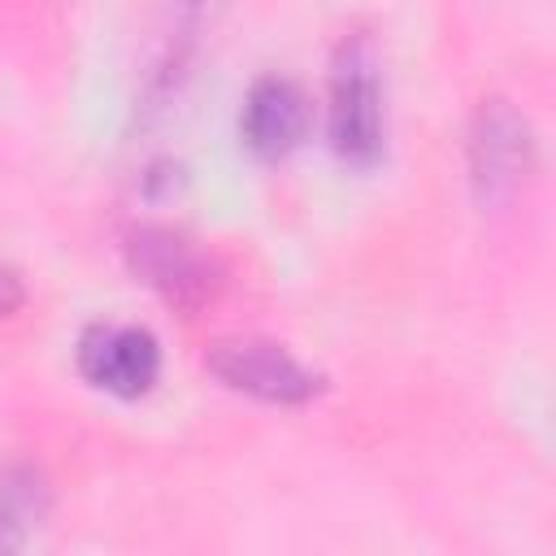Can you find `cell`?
Here are the masks:
<instances>
[{
	"mask_svg": "<svg viewBox=\"0 0 556 556\" xmlns=\"http://www.w3.org/2000/svg\"><path fill=\"white\" fill-rule=\"evenodd\" d=\"M330 148L339 161L369 169L378 165L387 148V109H382V74L378 52L365 35H352L339 43L330 61Z\"/></svg>",
	"mask_w": 556,
	"mask_h": 556,
	"instance_id": "obj_1",
	"label": "cell"
},
{
	"mask_svg": "<svg viewBox=\"0 0 556 556\" xmlns=\"http://www.w3.org/2000/svg\"><path fill=\"white\" fill-rule=\"evenodd\" d=\"M122 252H126L130 274L182 313L204 308L226 282L222 261L195 235H187L178 226H165V222L130 226L126 239H122Z\"/></svg>",
	"mask_w": 556,
	"mask_h": 556,
	"instance_id": "obj_2",
	"label": "cell"
},
{
	"mask_svg": "<svg viewBox=\"0 0 556 556\" xmlns=\"http://www.w3.org/2000/svg\"><path fill=\"white\" fill-rule=\"evenodd\" d=\"M465 161H469V187L482 208L508 204L534 174L539 143L526 122L508 100H482L469 117L465 135Z\"/></svg>",
	"mask_w": 556,
	"mask_h": 556,
	"instance_id": "obj_3",
	"label": "cell"
},
{
	"mask_svg": "<svg viewBox=\"0 0 556 556\" xmlns=\"http://www.w3.org/2000/svg\"><path fill=\"white\" fill-rule=\"evenodd\" d=\"M22 304H26V282H22V274L0 261V317H13Z\"/></svg>",
	"mask_w": 556,
	"mask_h": 556,
	"instance_id": "obj_8",
	"label": "cell"
},
{
	"mask_svg": "<svg viewBox=\"0 0 556 556\" xmlns=\"http://www.w3.org/2000/svg\"><path fill=\"white\" fill-rule=\"evenodd\" d=\"M74 365L91 387H100V391H109L117 400H139L161 378V343H156V334L148 326L91 321L78 334Z\"/></svg>",
	"mask_w": 556,
	"mask_h": 556,
	"instance_id": "obj_5",
	"label": "cell"
},
{
	"mask_svg": "<svg viewBox=\"0 0 556 556\" xmlns=\"http://www.w3.org/2000/svg\"><path fill=\"white\" fill-rule=\"evenodd\" d=\"M313 126V104L304 87L287 74H261L239 109V139L261 161H282L304 143Z\"/></svg>",
	"mask_w": 556,
	"mask_h": 556,
	"instance_id": "obj_6",
	"label": "cell"
},
{
	"mask_svg": "<svg viewBox=\"0 0 556 556\" xmlns=\"http://www.w3.org/2000/svg\"><path fill=\"white\" fill-rule=\"evenodd\" d=\"M204 365L230 391H243V395H252L261 404H278V408L313 404L326 391V378L274 339H248V334L217 339V343H208Z\"/></svg>",
	"mask_w": 556,
	"mask_h": 556,
	"instance_id": "obj_4",
	"label": "cell"
},
{
	"mask_svg": "<svg viewBox=\"0 0 556 556\" xmlns=\"http://www.w3.org/2000/svg\"><path fill=\"white\" fill-rule=\"evenodd\" d=\"M43 517V486L30 469L0 478V556L17 552L30 534V521Z\"/></svg>",
	"mask_w": 556,
	"mask_h": 556,
	"instance_id": "obj_7",
	"label": "cell"
}]
</instances>
